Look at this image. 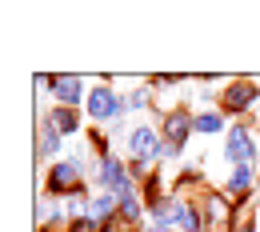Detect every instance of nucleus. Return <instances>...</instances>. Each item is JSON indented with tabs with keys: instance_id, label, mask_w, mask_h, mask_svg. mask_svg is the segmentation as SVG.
<instances>
[{
	"instance_id": "9b49d317",
	"label": "nucleus",
	"mask_w": 260,
	"mask_h": 232,
	"mask_svg": "<svg viewBox=\"0 0 260 232\" xmlns=\"http://www.w3.org/2000/svg\"><path fill=\"white\" fill-rule=\"evenodd\" d=\"M192 128H196V132H204V136H212V132L224 128V120H220L216 112H204V116H196V120H192Z\"/></svg>"
},
{
	"instance_id": "0eeeda50",
	"label": "nucleus",
	"mask_w": 260,
	"mask_h": 232,
	"mask_svg": "<svg viewBox=\"0 0 260 232\" xmlns=\"http://www.w3.org/2000/svg\"><path fill=\"white\" fill-rule=\"evenodd\" d=\"M252 100H256V84H252V80H236V84H228V92H224V104L232 108V112L248 108Z\"/></svg>"
},
{
	"instance_id": "a211bd4d",
	"label": "nucleus",
	"mask_w": 260,
	"mask_h": 232,
	"mask_svg": "<svg viewBox=\"0 0 260 232\" xmlns=\"http://www.w3.org/2000/svg\"><path fill=\"white\" fill-rule=\"evenodd\" d=\"M156 232H168V228H156Z\"/></svg>"
},
{
	"instance_id": "6e6552de",
	"label": "nucleus",
	"mask_w": 260,
	"mask_h": 232,
	"mask_svg": "<svg viewBox=\"0 0 260 232\" xmlns=\"http://www.w3.org/2000/svg\"><path fill=\"white\" fill-rule=\"evenodd\" d=\"M100 180H104V184H112V192H116V188H120V184L128 180L116 156H104V164H100Z\"/></svg>"
},
{
	"instance_id": "ddd939ff",
	"label": "nucleus",
	"mask_w": 260,
	"mask_h": 232,
	"mask_svg": "<svg viewBox=\"0 0 260 232\" xmlns=\"http://www.w3.org/2000/svg\"><path fill=\"white\" fill-rule=\"evenodd\" d=\"M56 148H60V132H56V128L48 124V128L40 132V152H44V156H52Z\"/></svg>"
},
{
	"instance_id": "4468645a",
	"label": "nucleus",
	"mask_w": 260,
	"mask_h": 232,
	"mask_svg": "<svg viewBox=\"0 0 260 232\" xmlns=\"http://www.w3.org/2000/svg\"><path fill=\"white\" fill-rule=\"evenodd\" d=\"M112 204H116L112 196H100L96 204H92V212H88V216H92L96 224H104V216H112Z\"/></svg>"
},
{
	"instance_id": "dca6fc26",
	"label": "nucleus",
	"mask_w": 260,
	"mask_h": 232,
	"mask_svg": "<svg viewBox=\"0 0 260 232\" xmlns=\"http://www.w3.org/2000/svg\"><path fill=\"white\" fill-rule=\"evenodd\" d=\"M96 228H100V224L92 220V216H80V220L72 224V232H96Z\"/></svg>"
},
{
	"instance_id": "f257e3e1",
	"label": "nucleus",
	"mask_w": 260,
	"mask_h": 232,
	"mask_svg": "<svg viewBox=\"0 0 260 232\" xmlns=\"http://www.w3.org/2000/svg\"><path fill=\"white\" fill-rule=\"evenodd\" d=\"M48 192H80L84 196V188H80V160H60V164H52L48 172Z\"/></svg>"
},
{
	"instance_id": "1a4fd4ad",
	"label": "nucleus",
	"mask_w": 260,
	"mask_h": 232,
	"mask_svg": "<svg viewBox=\"0 0 260 232\" xmlns=\"http://www.w3.org/2000/svg\"><path fill=\"white\" fill-rule=\"evenodd\" d=\"M248 188H252V168L240 164L236 172H232V180H228V192H232V196H244Z\"/></svg>"
},
{
	"instance_id": "f03ea898",
	"label": "nucleus",
	"mask_w": 260,
	"mask_h": 232,
	"mask_svg": "<svg viewBox=\"0 0 260 232\" xmlns=\"http://www.w3.org/2000/svg\"><path fill=\"white\" fill-rule=\"evenodd\" d=\"M40 84H48V88H56V96H60V104H80V96H84V84H80V76H40Z\"/></svg>"
},
{
	"instance_id": "20e7f679",
	"label": "nucleus",
	"mask_w": 260,
	"mask_h": 232,
	"mask_svg": "<svg viewBox=\"0 0 260 232\" xmlns=\"http://www.w3.org/2000/svg\"><path fill=\"white\" fill-rule=\"evenodd\" d=\"M252 156H256V148H252V136L244 132V128H232V132H228V160L240 168V164H248Z\"/></svg>"
},
{
	"instance_id": "423d86ee",
	"label": "nucleus",
	"mask_w": 260,
	"mask_h": 232,
	"mask_svg": "<svg viewBox=\"0 0 260 232\" xmlns=\"http://www.w3.org/2000/svg\"><path fill=\"white\" fill-rule=\"evenodd\" d=\"M188 132H192V120H188L184 112H172V116L164 120V144H168L172 152L184 144V136H188Z\"/></svg>"
},
{
	"instance_id": "9d476101",
	"label": "nucleus",
	"mask_w": 260,
	"mask_h": 232,
	"mask_svg": "<svg viewBox=\"0 0 260 232\" xmlns=\"http://www.w3.org/2000/svg\"><path fill=\"white\" fill-rule=\"evenodd\" d=\"M176 224H180L184 232H200V224H204V220L196 216V212L188 208V204H176Z\"/></svg>"
},
{
	"instance_id": "f3484780",
	"label": "nucleus",
	"mask_w": 260,
	"mask_h": 232,
	"mask_svg": "<svg viewBox=\"0 0 260 232\" xmlns=\"http://www.w3.org/2000/svg\"><path fill=\"white\" fill-rule=\"evenodd\" d=\"M144 104H148V92H144V88H140V92H132V96H128V108H144Z\"/></svg>"
},
{
	"instance_id": "7ed1b4c3",
	"label": "nucleus",
	"mask_w": 260,
	"mask_h": 232,
	"mask_svg": "<svg viewBox=\"0 0 260 232\" xmlns=\"http://www.w3.org/2000/svg\"><path fill=\"white\" fill-rule=\"evenodd\" d=\"M128 144H132V156H136V160H148V156H160V140H156V132H152V128H148V124H140V128H136V132L128 136Z\"/></svg>"
},
{
	"instance_id": "2eb2a0df",
	"label": "nucleus",
	"mask_w": 260,
	"mask_h": 232,
	"mask_svg": "<svg viewBox=\"0 0 260 232\" xmlns=\"http://www.w3.org/2000/svg\"><path fill=\"white\" fill-rule=\"evenodd\" d=\"M120 216H124V220H140V208H136V200H120Z\"/></svg>"
},
{
	"instance_id": "39448f33",
	"label": "nucleus",
	"mask_w": 260,
	"mask_h": 232,
	"mask_svg": "<svg viewBox=\"0 0 260 232\" xmlns=\"http://www.w3.org/2000/svg\"><path fill=\"white\" fill-rule=\"evenodd\" d=\"M88 112H92L96 120H112V116L120 112V100L112 96L108 88H92V92H88Z\"/></svg>"
},
{
	"instance_id": "f8f14e48",
	"label": "nucleus",
	"mask_w": 260,
	"mask_h": 232,
	"mask_svg": "<svg viewBox=\"0 0 260 232\" xmlns=\"http://www.w3.org/2000/svg\"><path fill=\"white\" fill-rule=\"evenodd\" d=\"M52 128H56V132H72V128H80L76 116H72V108H56V112H52Z\"/></svg>"
}]
</instances>
